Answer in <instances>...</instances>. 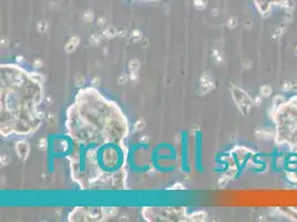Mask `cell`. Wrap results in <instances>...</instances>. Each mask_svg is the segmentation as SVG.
Listing matches in <instances>:
<instances>
[{"label":"cell","mask_w":297,"mask_h":222,"mask_svg":"<svg viewBox=\"0 0 297 222\" xmlns=\"http://www.w3.org/2000/svg\"><path fill=\"white\" fill-rule=\"evenodd\" d=\"M232 95L235 100L236 106L238 107V109L241 110V112L243 114H248L251 107L254 104L253 99L249 95L243 91L241 89H238L237 87H232Z\"/></svg>","instance_id":"6da1fadb"},{"label":"cell","mask_w":297,"mask_h":222,"mask_svg":"<svg viewBox=\"0 0 297 222\" xmlns=\"http://www.w3.org/2000/svg\"><path fill=\"white\" fill-rule=\"evenodd\" d=\"M214 88H215V83L212 80L210 75L209 73H203L201 79H200L198 93L200 95H206V93L211 92Z\"/></svg>","instance_id":"7a4b0ae2"},{"label":"cell","mask_w":297,"mask_h":222,"mask_svg":"<svg viewBox=\"0 0 297 222\" xmlns=\"http://www.w3.org/2000/svg\"><path fill=\"white\" fill-rule=\"evenodd\" d=\"M29 152H30V145L26 140H21L16 143V153L20 160L25 161L28 158Z\"/></svg>","instance_id":"3957f363"},{"label":"cell","mask_w":297,"mask_h":222,"mask_svg":"<svg viewBox=\"0 0 297 222\" xmlns=\"http://www.w3.org/2000/svg\"><path fill=\"white\" fill-rule=\"evenodd\" d=\"M79 44H80V39H79L78 36L71 37V38L67 41V44H64V51L68 52V53L73 52V51L77 49V47L79 46Z\"/></svg>","instance_id":"277c9868"},{"label":"cell","mask_w":297,"mask_h":222,"mask_svg":"<svg viewBox=\"0 0 297 222\" xmlns=\"http://www.w3.org/2000/svg\"><path fill=\"white\" fill-rule=\"evenodd\" d=\"M189 220L191 221H198V222H203L207 220V213L205 211H195L192 212L189 216Z\"/></svg>","instance_id":"5b68a950"},{"label":"cell","mask_w":297,"mask_h":222,"mask_svg":"<svg viewBox=\"0 0 297 222\" xmlns=\"http://www.w3.org/2000/svg\"><path fill=\"white\" fill-rule=\"evenodd\" d=\"M101 35L104 38H113V37H115L118 35V29L114 28L113 26H109V27H106L104 30L102 31Z\"/></svg>","instance_id":"8992f818"},{"label":"cell","mask_w":297,"mask_h":222,"mask_svg":"<svg viewBox=\"0 0 297 222\" xmlns=\"http://www.w3.org/2000/svg\"><path fill=\"white\" fill-rule=\"evenodd\" d=\"M283 91H297V82L296 81H285L283 83Z\"/></svg>","instance_id":"52a82bcc"},{"label":"cell","mask_w":297,"mask_h":222,"mask_svg":"<svg viewBox=\"0 0 297 222\" xmlns=\"http://www.w3.org/2000/svg\"><path fill=\"white\" fill-rule=\"evenodd\" d=\"M260 95H262V97L268 98V97H271V95H272L273 89L269 84H264V86H262V87H260Z\"/></svg>","instance_id":"ba28073f"},{"label":"cell","mask_w":297,"mask_h":222,"mask_svg":"<svg viewBox=\"0 0 297 222\" xmlns=\"http://www.w3.org/2000/svg\"><path fill=\"white\" fill-rule=\"evenodd\" d=\"M101 39H102V35H100L98 32H94L89 37V41L92 46H98L101 42Z\"/></svg>","instance_id":"9c48e42d"},{"label":"cell","mask_w":297,"mask_h":222,"mask_svg":"<svg viewBox=\"0 0 297 222\" xmlns=\"http://www.w3.org/2000/svg\"><path fill=\"white\" fill-rule=\"evenodd\" d=\"M130 38H131V40H132V41H134V42H140L143 38V35H142V32L140 31L139 29H134L133 31L131 32Z\"/></svg>","instance_id":"30bf717a"},{"label":"cell","mask_w":297,"mask_h":222,"mask_svg":"<svg viewBox=\"0 0 297 222\" xmlns=\"http://www.w3.org/2000/svg\"><path fill=\"white\" fill-rule=\"evenodd\" d=\"M31 78V80L33 81V82H36V83H42L44 81V76L41 75V73H38V72H30V76H29Z\"/></svg>","instance_id":"8fae6325"},{"label":"cell","mask_w":297,"mask_h":222,"mask_svg":"<svg viewBox=\"0 0 297 222\" xmlns=\"http://www.w3.org/2000/svg\"><path fill=\"white\" fill-rule=\"evenodd\" d=\"M129 70H130V72L137 73V71L140 70V62H139V60H136V59L131 60L130 62H129Z\"/></svg>","instance_id":"7c38bea8"},{"label":"cell","mask_w":297,"mask_h":222,"mask_svg":"<svg viewBox=\"0 0 297 222\" xmlns=\"http://www.w3.org/2000/svg\"><path fill=\"white\" fill-rule=\"evenodd\" d=\"M117 212H118V210L117 208H103L102 209V213L104 214L105 216H114L117 214Z\"/></svg>","instance_id":"4fadbf2b"},{"label":"cell","mask_w":297,"mask_h":222,"mask_svg":"<svg viewBox=\"0 0 297 222\" xmlns=\"http://www.w3.org/2000/svg\"><path fill=\"white\" fill-rule=\"evenodd\" d=\"M37 29L40 33L46 32L47 30H48V22H47V21H44V20L39 21V22H38V25H37Z\"/></svg>","instance_id":"5bb4252c"},{"label":"cell","mask_w":297,"mask_h":222,"mask_svg":"<svg viewBox=\"0 0 297 222\" xmlns=\"http://www.w3.org/2000/svg\"><path fill=\"white\" fill-rule=\"evenodd\" d=\"M93 18H94V13H93V11H91V10H86L84 13H83V16H82V19H83V21H86V22H91L93 20Z\"/></svg>","instance_id":"9a60e30c"},{"label":"cell","mask_w":297,"mask_h":222,"mask_svg":"<svg viewBox=\"0 0 297 222\" xmlns=\"http://www.w3.org/2000/svg\"><path fill=\"white\" fill-rule=\"evenodd\" d=\"M229 180H231V178H229L226 173H225L224 176H222V177L218 179V185H220V188H224V187H226Z\"/></svg>","instance_id":"2e32d148"},{"label":"cell","mask_w":297,"mask_h":222,"mask_svg":"<svg viewBox=\"0 0 297 222\" xmlns=\"http://www.w3.org/2000/svg\"><path fill=\"white\" fill-rule=\"evenodd\" d=\"M238 25V20L236 17H229V20H227V27L229 29H235L236 27Z\"/></svg>","instance_id":"e0dca14e"},{"label":"cell","mask_w":297,"mask_h":222,"mask_svg":"<svg viewBox=\"0 0 297 222\" xmlns=\"http://www.w3.org/2000/svg\"><path fill=\"white\" fill-rule=\"evenodd\" d=\"M47 145H48L47 139H46V138H41V139L38 141L37 148L40 151H46V150H47Z\"/></svg>","instance_id":"ac0fdd59"},{"label":"cell","mask_w":297,"mask_h":222,"mask_svg":"<svg viewBox=\"0 0 297 222\" xmlns=\"http://www.w3.org/2000/svg\"><path fill=\"white\" fill-rule=\"evenodd\" d=\"M145 128V121L144 120H137L134 123V130L135 131H142Z\"/></svg>","instance_id":"d6986e66"},{"label":"cell","mask_w":297,"mask_h":222,"mask_svg":"<svg viewBox=\"0 0 297 222\" xmlns=\"http://www.w3.org/2000/svg\"><path fill=\"white\" fill-rule=\"evenodd\" d=\"M193 3H194L195 9H198V10H203L205 8V5H206L204 0H194Z\"/></svg>","instance_id":"ffe728a7"},{"label":"cell","mask_w":297,"mask_h":222,"mask_svg":"<svg viewBox=\"0 0 297 222\" xmlns=\"http://www.w3.org/2000/svg\"><path fill=\"white\" fill-rule=\"evenodd\" d=\"M10 161H11V159L10 157L8 156V154H2L1 156V158H0V162H1V165H3V167H6L10 163Z\"/></svg>","instance_id":"44dd1931"},{"label":"cell","mask_w":297,"mask_h":222,"mask_svg":"<svg viewBox=\"0 0 297 222\" xmlns=\"http://www.w3.org/2000/svg\"><path fill=\"white\" fill-rule=\"evenodd\" d=\"M213 57H214V60H215V62L216 64H221L223 61V58H222V55H221V52L217 50H214L213 51Z\"/></svg>","instance_id":"7402d4cb"},{"label":"cell","mask_w":297,"mask_h":222,"mask_svg":"<svg viewBox=\"0 0 297 222\" xmlns=\"http://www.w3.org/2000/svg\"><path fill=\"white\" fill-rule=\"evenodd\" d=\"M128 79H129V77L126 76V75H121V76H119V78H118V83L120 86H123V84L126 83Z\"/></svg>","instance_id":"603a6c76"},{"label":"cell","mask_w":297,"mask_h":222,"mask_svg":"<svg viewBox=\"0 0 297 222\" xmlns=\"http://www.w3.org/2000/svg\"><path fill=\"white\" fill-rule=\"evenodd\" d=\"M32 66L35 67V68H37V69H39V68H41L42 66H44V61L41 60V59H36V60H33V62H32Z\"/></svg>","instance_id":"cb8c5ba5"},{"label":"cell","mask_w":297,"mask_h":222,"mask_svg":"<svg viewBox=\"0 0 297 222\" xmlns=\"http://www.w3.org/2000/svg\"><path fill=\"white\" fill-rule=\"evenodd\" d=\"M170 189H171V190H184V189H185V187H184L182 183H180V182H176V183L174 184L173 187H171Z\"/></svg>","instance_id":"d4e9b609"},{"label":"cell","mask_w":297,"mask_h":222,"mask_svg":"<svg viewBox=\"0 0 297 222\" xmlns=\"http://www.w3.org/2000/svg\"><path fill=\"white\" fill-rule=\"evenodd\" d=\"M83 82H84V78L81 75H78L75 77V84L77 86H81V84H83Z\"/></svg>","instance_id":"484cf974"},{"label":"cell","mask_w":297,"mask_h":222,"mask_svg":"<svg viewBox=\"0 0 297 222\" xmlns=\"http://www.w3.org/2000/svg\"><path fill=\"white\" fill-rule=\"evenodd\" d=\"M242 66H243L244 69H249V68L252 67V62H251L249 60H244V61L242 62Z\"/></svg>","instance_id":"4316f807"},{"label":"cell","mask_w":297,"mask_h":222,"mask_svg":"<svg viewBox=\"0 0 297 222\" xmlns=\"http://www.w3.org/2000/svg\"><path fill=\"white\" fill-rule=\"evenodd\" d=\"M126 35V31H125V29H124L123 27H121L120 29L118 30V36L119 37H124Z\"/></svg>","instance_id":"83f0119b"},{"label":"cell","mask_w":297,"mask_h":222,"mask_svg":"<svg viewBox=\"0 0 297 222\" xmlns=\"http://www.w3.org/2000/svg\"><path fill=\"white\" fill-rule=\"evenodd\" d=\"M253 102H254V104H255V106H260V104H262V98L256 97V98L253 100Z\"/></svg>","instance_id":"f1b7e54d"},{"label":"cell","mask_w":297,"mask_h":222,"mask_svg":"<svg viewBox=\"0 0 297 222\" xmlns=\"http://www.w3.org/2000/svg\"><path fill=\"white\" fill-rule=\"evenodd\" d=\"M129 79H130L131 81H136V80H137V75H136L135 72H131Z\"/></svg>","instance_id":"f546056e"},{"label":"cell","mask_w":297,"mask_h":222,"mask_svg":"<svg viewBox=\"0 0 297 222\" xmlns=\"http://www.w3.org/2000/svg\"><path fill=\"white\" fill-rule=\"evenodd\" d=\"M104 21H105V18H104V17H101V18H99V19H98V26L104 25Z\"/></svg>","instance_id":"4dcf8cb0"},{"label":"cell","mask_w":297,"mask_h":222,"mask_svg":"<svg viewBox=\"0 0 297 222\" xmlns=\"http://www.w3.org/2000/svg\"><path fill=\"white\" fill-rule=\"evenodd\" d=\"M98 83H100V79L99 78H94L93 79V84H98Z\"/></svg>","instance_id":"1f68e13d"},{"label":"cell","mask_w":297,"mask_h":222,"mask_svg":"<svg viewBox=\"0 0 297 222\" xmlns=\"http://www.w3.org/2000/svg\"><path fill=\"white\" fill-rule=\"evenodd\" d=\"M212 13H213V16H217V15H218V10H217V9H213V10H212Z\"/></svg>","instance_id":"d6a6232c"},{"label":"cell","mask_w":297,"mask_h":222,"mask_svg":"<svg viewBox=\"0 0 297 222\" xmlns=\"http://www.w3.org/2000/svg\"><path fill=\"white\" fill-rule=\"evenodd\" d=\"M141 141H142V142H146V141H148V137H146V136H145V137H141Z\"/></svg>","instance_id":"836d02e7"},{"label":"cell","mask_w":297,"mask_h":222,"mask_svg":"<svg viewBox=\"0 0 297 222\" xmlns=\"http://www.w3.org/2000/svg\"><path fill=\"white\" fill-rule=\"evenodd\" d=\"M17 60H18V61H22L23 59H22V57H20V56H18V57H17Z\"/></svg>","instance_id":"e575fe53"},{"label":"cell","mask_w":297,"mask_h":222,"mask_svg":"<svg viewBox=\"0 0 297 222\" xmlns=\"http://www.w3.org/2000/svg\"><path fill=\"white\" fill-rule=\"evenodd\" d=\"M295 55H296V57H297V46H296V48H295Z\"/></svg>","instance_id":"d590c367"}]
</instances>
